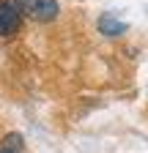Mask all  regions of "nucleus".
Returning <instances> with one entry per match:
<instances>
[{
	"label": "nucleus",
	"mask_w": 148,
	"mask_h": 153,
	"mask_svg": "<svg viewBox=\"0 0 148 153\" xmlns=\"http://www.w3.org/2000/svg\"><path fill=\"white\" fill-rule=\"evenodd\" d=\"M19 3H22V14L36 22H52L61 11L58 0H19Z\"/></svg>",
	"instance_id": "f03ea898"
},
{
	"label": "nucleus",
	"mask_w": 148,
	"mask_h": 153,
	"mask_svg": "<svg viewBox=\"0 0 148 153\" xmlns=\"http://www.w3.org/2000/svg\"><path fill=\"white\" fill-rule=\"evenodd\" d=\"M22 148H25L22 134H8L3 140V145H0V153H22Z\"/></svg>",
	"instance_id": "20e7f679"
},
{
	"label": "nucleus",
	"mask_w": 148,
	"mask_h": 153,
	"mask_svg": "<svg viewBox=\"0 0 148 153\" xmlns=\"http://www.w3.org/2000/svg\"><path fill=\"white\" fill-rule=\"evenodd\" d=\"M99 30L104 33V36H121V33H126V22H121L118 16H113V14H102L99 16Z\"/></svg>",
	"instance_id": "7ed1b4c3"
},
{
	"label": "nucleus",
	"mask_w": 148,
	"mask_h": 153,
	"mask_svg": "<svg viewBox=\"0 0 148 153\" xmlns=\"http://www.w3.org/2000/svg\"><path fill=\"white\" fill-rule=\"evenodd\" d=\"M22 16L19 0H0V36H14L22 25Z\"/></svg>",
	"instance_id": "f257e3e1"
}]
</instances>
